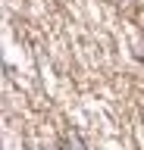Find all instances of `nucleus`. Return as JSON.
<instances>
[{"instance_id": "f257e3e1", "label": "nucleus", "mask_w": 144, "mask_h": 150, "mask_svg": "<svg viewBox=\"0 0 144 150\" xmlns=\"http://www.w3.org/2000/svg\"><path fill=\"white\" fill-rule=\"evenodd\" d=\"M66 147H69V150H82V144H78V138L72 134V138H66Z\"/></svg>"}]
</instances>
